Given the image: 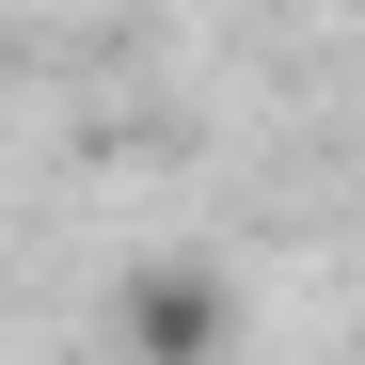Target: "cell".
<instances>
[{"instance_id":"1","label":"cell","mask_w":365,"mask_h":365,"mask_svg":"<svg viewBox=\"0 0 365 365\" xmlns=\"http://www.w3.org/2000/svg\"><path fill=\"white\" fill-rule=\"evenodd\" d=\"M111 349L128 365H238V270L222 255H128V286H111Z\"/></svg>"},{"instance_id":"2","label":"cell","mask_w":365,"mask_h":365,"mask_svg":"<svg viewBox=\"0 0 365 365\" xmlns=\"http://www.w3.org/2000/svg\"><path fill=\"white\" fill-rule=\"evenodd\" d=\"M0 80H16V32H0Z\"/></svg>"}]
</instances>
